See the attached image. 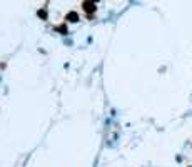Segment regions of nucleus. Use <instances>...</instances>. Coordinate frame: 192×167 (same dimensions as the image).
<instances>
[{
	"instance_id": "obj_1",
	"label": "nucleus",
	"mask_w": 192,
	"mask_h": 167,
	"mask_svg": "<svg viewBox=\"0 0 192 167\" xmlns=\"http://www.w3.org/2000/svg\"><path fill=\"white\" fill-rule=\"evenodd\" d=\"M65 19H67L69 22H77L79 20V14H77V12H69Z\"/></svg>"
},
{
	"instance_id": "obj_3",
	"label": "nucleus",
	"mask_w": 192,
	"mask_h": 167,
	"mask_svg": "<svg viewBox=\"0 0 192 167\" xmlns=\"http://www.w3.org/2000/svg\"><path fill=\"white\" fill-rule=\"evenodd\" d=\"M39 17H42V19H47V12H45V10H39Z\"/></svg>"
},
{
	"instance_id": "obj_2",
	"label": "nucleus",
	"mask_w": 192,
	"mask_h": 167,
	"mask_svg": "<svg viewBox=\"0 0 192 167\" xmlns=\"http://www.w3.org/2000/svg\"><path fill=\"white\" fill-rule=\"evenodd\" d=\"M84 9H85V12H95V4L85 2V4H84Z\"/></svg>"
},
{
	"instance_id": "obj_4",
	"label": "nucleus",
	"mask_w": 192,
	"mask_h": 167,
	"mask_svg": "<svg viewBox=\"0 0 192 167\" xmlns=\"http://www.w3.org/2000/svg\"><path fill=\"white\" fill-rule=\"evenodd\" d=\"M59 30H60V32H64V34H65V32H67V29H65V25H60V27H59Z\"/></svg>"
}]
</instances>
